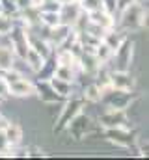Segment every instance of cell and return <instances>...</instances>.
<instances>
[{"mask_svg":"<svg viewBox=\"0 0 149 160\" xmlns=\"http://www.w3.org/2000/svg\"><path fill=\"white\" fill-rule=\"evenodd\" d=\"M117 15H119V21L116 22V26H119V30H123L125 34L138 32L147 22V4L134 0L127 6H123L117 11Z\"/></svg>","mask_w":149,"mask_h":160,"instance_id":"6da1fadb","label":"cell"},{"mask_svg":"<svg viewBox=\"0 0 149 160\" xmlns=\"http://www.w3.org/2000/svg\"><path fill=\"white\" fill-rule=\"evenodd\" d=\"M132 54H134V41H131L127 38L112 52V58L106 63V69H110V71H129L131 65H132Z\"/></svg>","mask_w":149,"mask_h":160,"instance_id":"7a4b0ae2","label":"cell"},{"mask_svg":"<svg viewBox=\"0 0 149 160\" xmlns=\"http://www.w3.org/2000/svg\"><path fill=\"white\" fill-rule=\"evenodd\" d=\"M62 110H60V116L56 119V127H54V132H62L65 130L67 123L73 119L76 114L82 112V106H84V99L80 95H74V97H69L65 101H62Z\"/></svg>","mask_w":149,"mask_h":160,"instance_id":"3957f363","label":"cell"},{"mask_svg":"<svg viewBox=\"0 0 149 160\" xmlns=\"http://www.w3.org/2000/svg\"><path fill=\"white\" fill-rule=\"evenodd\" d=\"M65 130L71 134V138H73V140L80 142V140L88 138V136L95 130V121L91 119L90 116H86L84 112H80V114H76L73 119L67 123Z\"/></svg>","mask_w":149,"mask_h":160,"instance_id":"277c9868","label":"cell"},{"mask_svg":"<svg viewBox=\"0 0 149 160\" xmlns=\"http://www.w3.org/2000/svg\"><path fill=\"white\" fill-rule=\"evenodd\" d=\"M103 130H105V138L119 147L127 149V147L134 145V142H136L131 127H114V128H103Z\"/></svg>","mask_w":149,"mask_h":160,"instance_id":"5b68a950","label":"cell"},{"mask_svg":"<svg viewBox=\"0 0 149 160\" xmlns=\"http://www.w3.org/2000/svg\"><path fill=\"white\" fill-rule=\"evenodd\" d=\"M99 127L101 128H114V127H129V116L127 110H114V108H106L105 114L99 116Z\"/></svg>","mask_w":149,"mask_h":160,"instance_id":"8992f818","label":"cell"},{"mask_svg":"<svg viewBox=\"0 0 149 160\" xmlns=\"http://www.w3.org/2000/svg\"><path fill=\"white\" fill-rule=\"evenodd\" d=\"M82 13H84V11H82V8H80V2H78V0L65 2V4H62V6H60V9H58L60 22H62V24H67V26H71V28L76 24V21L80 19V15H82Z\"/></svg>","mask_w":149,"mask_h":160,"instance_id":"52a82bcc","label":"cell"},{"mask_svg":"<svg viewBox=\"0 0 149 160\" xmlns=\"http://www.w3.org/2000/svg\"><path fill=\"white\" fill-rule=\"evenodd\" d=\"M108 82L112 88L123 89V91H134L136 88V78L129 71H110L108 69Z\"/></svg>","mask_w":149,"mask_h":160,"instance_id":"ba28073f","label":"cell"},{"mask_svg":"<svg viewBox=\"0 0 149 160\" xmlns=\"http://www.w3.org/2000/svg\"><path fill=\"white\" fill-rule=\"evenodd\" d=\"M9 84V95L11 97H30L36 95V82H32L26 77H19V78L8 82Z\"/></svg>","mask_w":149,"mask_h":160,"instance_id":"9c48e42d","label":"cell"},{"mask_svg":"<svg viewBox=\"0 0 149 160\" xmlns=\"http://www.w3.org/2000/svg\"><path fill=\"white\" fill-rule=\"evenodd\" d=\"M73 32V28L71 26H67V24H56V26H52V28H49V36H47V41H49V45L56 50V48H60L67 38H69V34Z\"/></svg>","mask_w":149,"mask_h":160,"instance_id":"30bf717a","label":"cell"},{"mask_svg":"<svg viewBox=\"0 0 149 160\" xmlns=\"http://www.w3.org/2000/svg\"><path fill=\"white\" fill-rule=\"evenodd\" d=\"M36 95L39 97V101L45 102V104H56V102H62L60 95L52 89V86H50L49 80H36Z\"/></svg>","mask_w":149,"mask_h":160,"instance_id":"8fae6325","label":"cell"},{"mask_svg":"<svg viewBox=\"0 0 149 160\" xmlns=\"http://www.w3.org/2000/svg\"><path fill=\"white\" fill-rule=\"evenodd\" d=\"M88 15H90L91 22L99 24L105 30H110V28L116 26V15H112L110 11H106V9H99V11H93V13H88Z\"/></svg>","mask_w":149,"mask_h":160,"instance_id":"7c38bea8","label":"cell"},{"mask_svg":"<svg viewBox=\"0 0 149 160\" xmlns=\"http://www.w3.org/2000/svg\"><path fill=\"white\" fill-rule=\"evenodd\" d=\"M4 132H6V138H8L9 147L23 145V127H21V125L8 121V125L4 127Z\"/></svg>","mask_w":149,"mask_h":160,"instance_id":"4fadbf2b","label":"cell"},{"mask_svg":"<svg viewBox=\"0 0 149 160\" xmlns=\"http://www.w3.org/2000/svg\"><path fill=\"white\" fill-rule=\"evenodd\" d=\"M80 97L84 99V102H91V104H97L99 99H101V89L95 82H90L86 84L84 88H80Z\"/></svg>","mask_w":149,"mask_h":160,"instance_id":"5bb4252c","label":"cell"},{"mask_svg":"<svg viewBox=\"0 0 149 160\" xmlns=\"http://www.w3.org/2000/svg\"><path fill=\"white\" fill-rule=\"evenodd\" d=\"M23 60H24V63L28 65V69H30L34 75L41 69V65H43V62H45V58H43L39 52H36L34 48H28V52H26V56H24Z\"/></svg>","mask_w":149,"mask_h":160,"instance_id":"9a60e30c","label":"cell"},{"mask_svg":"<svg viewBox=\"0 0 149 160\" xmlns=\"http://www.w3.org/2000/svg\"><path fill=\"white\" fill-rule=\"evenodd\" d=\"M39 22L47 28H52L60 24V15L58 11H39Z\"/></svg>","mask_w":149,"mask_h":160,"instance_id":"2e32d148","label":"cell"},{"mask_svg":"<svg viewBox=\"0 0 149 160\" xmlns=\"http://www.w3.org/2000/svg\"><path fill=\"white\" fill-rule=\"evenodd\" d=\"M80 8H82V11H86V13H93V11L105 9L103 0H80Z\"/></svg>","mask_w":149,"mask_h":160,"instance_id":"e0dca14e","label":"cell"},{"mask_svg":"<svg viewBox=\"0 0 149 160\" xmlns=\"http://www.w3.org/2000/svg\"><path fill=\"white\" fill-rule=\"evenodd\" d=\"M13 24H15L13 17H9L8 13H0V36H8Z\"/></svg>","mask_w":149,"mask_h":160,"instance_id":"ac0fdd59","label":"cell"},{"mask_svg":"<svg viewBox=\"0 0 149 160\" xmlns=\"http://www.w3.org/2000/svg\"><path fill=\"white\" fill-rule=\"evenodd\" d=\"M0 157H11L9 143H8V138H6L4 128H0Z\"/></svg>","mask_w":149,"mask_h":160,"instance_id":"d6986e66","label":"cell"},{"mask_svg":"<svg viewBox=\"0 0 149 160\" xmlns=\"http://www.w3.org/2000/svg\"><path fill=\"white\" fill-rule=\"evenodd\" d=\"M9 97H11L9 95V84H8V80L4 77V73H0V101H6Z\"/></svg>","mask_w":149,"mask_h":160,"instance_id":"ffe728a7","label":"cell"},{"mask_svg":"<svg viewBox=\"0 0 149 160\" xmlns=\"http://www.w3.org/2000/svg\"><path fill=\"white\" fill-rule=\"evenodd\" d=\"M103 6L106 11H110L112 15L117 13V0H103Z\"/></svg>","mask_w":149,"mask_h":160,"instance_id":"44dd1931","label":"cell"},{"mask_svg":"<svg viewBox=\"0 0 149 160\" xmlns=\"http://www.w3.org/2000/svg\"><path fill=\"white\" fill-rule=\"evenodd\" d=\"M15 4H17V8H19V11H21V9H24V8L34 6L36 2H34V0H15Z\"/></svg>","mask_w":149,"mask_h":160,"instance_id":"7402d4cb","label":"cell"},{"mask_svg":"<svg viewBox=\"0 0 149 160\" xmlns=\"http://www.w3.org/2000/svg\"><path fill=\"white\" fill-rule=\"evenodd\" d=\"M131 2H134V0H117V11L123 8V6H127V4H131Z\"/></svg>","mask_w":149,"mask_h":160,"instance_id":"603a6c76","label":"cell"},{"mask_svg":"<svg viewBox=\"0 0 149 160\" xmlns=\"http://www.w3.org/2000/svg\"><path fill=\"white\" fill-rule=\"evenodd\" d=\"M6 125H8V119H6V118H4V116L0 114V128H4Z\"/></svg>","mask_w":149,"mask_h":160,"instance_id":"cb8c5ba5","label":"cell"},{"mask_svg":"<svg viewBox=\"0 0 149 160\" xmlns=\"http://www.w3.org/2000/svg\"><path fill=\"white\" fill-rule=\"evenodd\" d=\"M58 4H65V2H71V0H56Z\"/></svg>","mask_w":149,"mask_h":160,"instance_id":"d4e9b609","label":"cell"}]
</instances>
